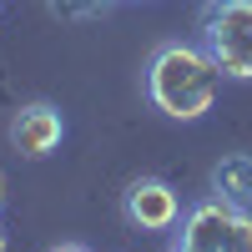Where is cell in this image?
Returning a JSON list of instances; mask_svg holds the SVG:
<instances>
[{"mask_svg":"<svg viewBox=\"0 0 252 252\" xmlns=\"http://www.w3.org/2000/svg\"><path fill=\"white\" fill-rule=\"evenodd\" d=\"M222 91L217 61L202 51V40H161L146 61V101L172 116V121H197L212 111V101Z\"/></svg>","mask_w":252,"mask_h":252,"instance_id":"obj_1","label":"cell"},{"mask_svg":"<svg viewBox=\"0 0 252 252\" xmlns=\"http://www.w3.org/2000/svg\"><path fill=\"white\" fill-rule=\"evenodd\" d=\"M197 40L222 76L252 81V0H207Z\"/></svg>","mask_w":252,"mask_h":252,"instance_id":"obj_2","label":"cell"},{"mask_svg":"<svg viewBox=\"0 0 252 252\" xmlns=\"http://www.w3.org/2000/svg\"><path fill=\"white\" fill-rule=\"evenodd\" d=\"M177 227V242L187 252H252V212L237 202H222L217 192L192 202Z\"/></svg>","mask_w":252,"mask_h":252,"instance_id":"obj_3","label":"cell"},{"mask_svg":"<svg viewBox=\"0 0 252 252\" xmlns=\"http://www.w3.org/2000/svg\"><path fill=\"white\" fill-rule=\"evenodd\" d=\"M121 217L136 227V232H172L182 222V197L172 182L161 177H136L121 192Z\"/></svg>","mask_w":252,"mask_h":252,"instance_id":"obj_4","label":"cell"},{"mask_svg":"<svg viewBox=\"0 0 252 252\" xmlns=\"http://www.w3.org/2000/svg\"><path fill=\"white\" fill-rule=\"evenodd\" d=\"M61 136H66V116H61L56 106H46V101H31V106H20L10 116V146L26 161H40V157H51Z\"/></svg>","mask_w":252,"mask_h":252,"instance_id":"obj_5","label":"cell"},{"mask_svg":"<svg viewBox=\"0 0 252 252\" xmlns=\"http://www.w3.org/2000/svg\"><path fill=\"white\" fill-rule=\"evenodd\" d=\"M212 192L222 202H237V207H252V157L247 152H232L212 166Z\"/></svg>","mask_w":252,"mask_h":252,"instance_id":"obj_6","label":"cell"},{"mask_svg":"<svg viewBox=\"0 0 252 252\" xmlns=\"http://www.w3.org/2000/svg\"><path fill=\"white\" fill-rule=\"evenodd\" d=\"M46 252H91L86 242H56V247H46Z\"/></svg>","mask_w":252,"mask_h":252,"instance_id":"obj_7","label":"cell"},{"mask_svg":"<svg viewBox=\"0 0 252 252\" xmlns=\"http://www.w3.org/2000/svg\"><path fill=\"white\" fill-rule=\"evenodd\" d=\"M0 202H5V172H0Z\"/></svg>","mask_w":252,"mask_h":252,"instance_id":"obj_8","label":"cell"},{"mask_svg":"<svg viewBox=\"0 0 252 252\" xmlns=\"http://www.w3.org/2000/svg\"><path fill=\"white\" fill-rule=\"evenodd\" d=\"M0 252H5V232H0Z\"/></svg>","mask_w":252,"mask_h":252,"instance_id":"obj_9","label":"cell"},{"mask_svg":"<svg viewBox=\"0 0 252 252\" xmlns=\"http://www.w3.org/2000/svg\"><path fill=\"white\" fill-rule=\"evenodd\" d=\"M172 252H187V247H182V242H177V247H172Z\"/></svg>","mask_w":252,"mask_h":252,"instance_id":"obj_10","label":"cell"},{"mask_svg":"<svg viewBox=\"0 0 252 252\" xmlns=\"http://www.w3.org/2000/svg\"><path fill=\"white\" fill-rule=\"evenodd\" d=\"M91 5H106V0H91Z\"/></svg>","mask_w":252,"mask_h":252,"instance_id":"obj_11","label":"cell"}]
</instances>
